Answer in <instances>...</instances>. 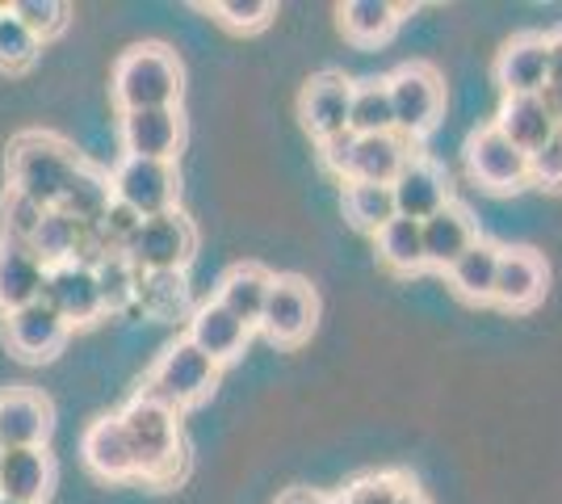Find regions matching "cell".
I'll list each match as a JSON object with an SVG mask.
<instances>
[{
  "label": "cell",
  "mask_w": 562,
  "mask_h": 504,
  "mask_svg": "<svg viewBox=\"0 0 562 504\" xmlns=\"http://www.w3.org/2000/svg\"><path fill=\"white\" fill-rule=\"evenodd\" d=\"M273 287V273L257 261H239L227 269V278L218 282V299L227 312L244 324V328H260V315H265V299Z\"/></svg>",
  "instance_id": "cell-23"
},
{
  "label": "cell",
  "mask_w": 562,
  "mask_h": 504,
  "mask_svg": "<svg viewBox=\"0 0 562 504\" xmlns=\"http://www.w3.org/2000/svg\"><path fill=\"white\" fill-rule=\"evenodd\" d=\"M424 236V269H449L467 253L470 244L479 240V227L462 202H446L437 215H428L420 223Z\"/></svg>",
  "instance_id": "cell-18"
},
{
  "label": "cell",
  "mask_w": 562,
  "mask_h": 504,
  "mask_svg": "<svg viewBox=\"0 0 562 504\" xmlns=\"http://www.w3.org/2000/svg\"><path fill=\"white\" fill-rule=\"evenodd\" d=\"M248 336H252V328H244V324H239L223 303H214V299L202 303V307H193V315H189L186 340L198 354H206L214 366H227V361L239 358L244 345H248Z\"/></svg>",
  "instance_id": "cell-17"
},
{
  "label": "cell",
  "mask_w": 562,
  "mask_h": 504,
  "mask_svg": "<svg viewBox=\"0 0 562 504\" xmlns=\"http://www.w3.org/2000/svg\"><path fill=\"white\" fill-rule=\"evenodd\" d=\"M398 504H432V501H428V496H424L420 488H416V483H412V488H407V492H403V501H398Z\"/></svg>",
  "instance_id": "cell-44"
},
{
  "label": "cell",
  "mask_w": 562,
  "mask_h": 504,
  "mask_svg": "<svg viewBox=\"0 0 562 504\" xmlns=\"http://www.w3.org/2000/svg\"><path fill=\"white\" fill-rule=\"evenodd\" d=\"M50 483H55V462H50L47 446L4 450L0 455V501L47 504Z\"/></svg>",
  "instance_id": "cell-19"
},
{
  "label": "cell",
  "mask_w": 562,
  "mask_h": 504,
  "mask_svg": "<svg viewBox=\"0 0 562 504\" xmlns=\"http://www.w3.org/2000/svg\"><path fill=\"white\" fill-rule=\"evenodd\" d=\"M407 488H412V480H403L395 471H374V475L352 480L349 488L340 492V501L345 504H398Z\"/></svg>",
  "instance_id": "cell-38"
},
{
  "label": "cell",
  "mask_w": 562,
  "mask_h": 504,
  "mask_svg": "<svg viewBox=\"0 0 562 504\" xmlns=\"http://www.w3.org/2000/svg\"><path fill=\"white\" fill-rule=\"evenodd\" d=\"M395 193L391 186H361V181H345V219L357 232L378 236L391 219H395Z\"/></svg>",
  "instance_id": "cell-34"
},
{
  "label": "cell",
  "mask_w": 562,
  "mask_h": 504,
  "mask_svg": "<svg viewBox=\"0 0 562 504\" xmlns=\"http://www.w3.org/2000/svg\"><path fill=\"white\" fill-rule=\"evenodd\" d=\"M374 240H378V257H382L386 269H395V273H420L424 269V236L416 219L395 215Z\"/></svg>",
  "instance_id": "cell-33"
},
{
  "label": "cell",
  "mask_w": 562,
  "mask_h": 504,
  "mask_svg": "<svg viewBox=\"0 0 562 504\" xmlns=\"http://www.w3.org/2000/svg\"><path fill=\"white\" fill-rule=\"evenodd\" d=\"M114 202V190H110V172H101L97 165L89 160H80V168L71 172L68 190L59 198V206L55 211H64L68 219H76L85 232L97 227V219L105 215V206Z\"/></svg>",
  "instance_id": "cell-28"
},
{
  "label": "cell",
  "mask_w": 562,
  "mask_h": 504,
  "mask_svg": "<svg viewBox=\"0 0 562 504\" xmlns=\"http://www.w3.org/2000/svg\"><path fill=\"white\" fill-rule=\"evenodd\" d=\"M278 504H324V496L311 492V488H290L285 496H278Z\"/></svg>",
  "instance_id": "cell-43"
},
{
  "label": "cell",
  "mask_w": 562,
  "mask_h": 504,
  "mask_svg": "<svg viewBox=\"0 0 562 504\" xmlns=\"http://www.w3.org/2000/svg\"><path fill=\"white\" fill-rule=\"evenodd\" d=\"M386 93H391V114H395L398 139H424L446 110V85L428 64H403L395 76H386Z\"/></svg>",
  "instance_id": "cell-5"
},
{
  "label": "cell",
  "mask_w": 562,
  "mask_h": 504,
  "mask_svg": "<svg viewBox=\"0 0 562 504\" xmlns=\"http://www.w3.org/2000/svg\"><path fill=\"white\" fill-rule=\"evenodd\" d=\"M93 265L97 294H101V312H131L135 307V287H139V269L122 253H101Z\"/></svg>",
  "instance_id": "cell-31"
},
{
  "label": "cell",
  "mask_w": 562,
  "mask_h": 504,
  "mask_svg": "<svg viewBox=\"0 0 562 504\" xmlns=\"http://www.w3.org/2000/svg\"><path fill=\"white\" fill-rule=\"evenodd\" d=\"M186 76L177 55L160 43H143L131 47L114 64V101L122 105V114L131 110H168L181 101Z\"/></svg>",
  "instance_id": "cell-3"
},
{
  "label": "cell",
  "mask_w": 562,
  "mask_h": 504,
  "mask_svg": "<svg viewBox=\"0 0 562 504\" xmlns=\"http://www.w3.org/2000/svg\"><path fill=\"white\" fill-rule=\"evenodd\" d=\"M68 333L71 328L50 312L43 299L4 315V340L22 361H50L68 345Z\"/></svg>",
  "instance_id": "cell-12"
},
{
  "label": "cell",
  "mask_w": 562,
  "mask_h": 504,
  "mask_svg": "<svg viewBox=\"0 0 562 504\" xmlns=\"http://www.w3.org/2000/svg\"><path fill=\"white\" fill-rule=\"evenodd\" d=\"M352 144H357V135H349V131H340V135L324 139V144H319V160H324V168L336 172V177H349Z\"/></svg>",
  "instance_id": "cell-41"
},
{
  "label": "cell",
  "mask_w": 562,
  "mask_h": 504,
  "mask_svg": "<svg viewBox=\"0 0 562 504\" xmlns=\"http://www.w3.org/2000/svg\"><path fill=\"white\" fill-rule=\"evenodd\" d=\"M529 181L541 190H562V126L529 156Z\"/></svg>",
  "instance_id": "cell-40"
},
{
  "label": "cell",
  "mask_w": 562,
  "mask_h": 504,
  "mask_svg": "<svg viewBox=\"0 0 562 504\" xmlns=\"http://www.w3.org/2000/svg\"><path fill=\"white\" fill-rule=\"evenodd\" d=\"M214 383H218V366H214L206 354H198L186 336H181V340L168 345L165 354H160V361L151 366V374H147V383H143V395H151V400L168 404L172 412H181V408L202 404L214 391Z\"/></svg>",
  "instance_id": "cell-4"
},
{
  "label": "cell",
  "mask_w": 562,
  "mask_h": 504,
  "mask_svg": "<svg viewBox=\"0 0 562 504\" xmlns=\"http://www.w3.org/2000/svg\"><path fill=\"white\" fill-rule=\"evenodd\" d=\"M76 168H80V152L50 131H22L9 144V190L38 202L43 211L59 206Z\"/></svg>",
  "instance_id": "cell-2"
},
{
  "label": "cell",
  "mask_w": 562,
  "mask_h": 504,
  "mask_svg": "<svg viewBox=\"0 0 562 504\" xmlns=\"http://www.w3.org/2000/svg\"><path fill=\"white\" fill-rule=\"evenodd\" d=\"M0 455H4V450H0Z\"/></svg>",
  "instance_id": "cell-46"
},
{
  "label": "cell",
  "mask_w": 562,
  "mask_h": 504,
  "mask_svg": "<svg viewBox=\"0 0 562 504\" xmlns=\"http://www.w3.org/2000/svg\"><path fill=\"white\" fill-rule=\"evenodd\" d=\"M9 9H13V18H18L38 43L59 38L71 22V4H64V0H18V4H9Z\"/></svg>",
  "instance_id": "cell-37"
},
{
  "label": "cell",
  "mask_w": 562,
  "mask_h": 504,
  "mask_svg": "<svg viewBox=\"0 0 562 504\" xmlns=\"http://www.w3.org/2000/svg\"><path fill=\"white\" fill-rule=\"evenodd\" d=\"M181 412H172L168 404L151 400V395H131V404L117 412L131 455H135V475L156 488H172L186 475L189 455L181 441Z\"/></svg>",
  "instance_id": "cell-1"
},
{
  "label": "cell",
  "mask_w": 562,
  "mask_h": 504,
  "mask_svg": "<svg viewBox=\"0 0 562 504\" xmlns=\"http://www.w3.org/2000/svg\"><path fill=\"white\" fill-rule=\"evenodd\" d=\"M50 437V404L38 391H0V450H30Z\"/></svg>",
  "instance_id": "cell-16"
},
{
  "label": "cell",
  "mask_w": 562,
  "mask_h": 504,
  "mask_svg": "<svg viewBox=\"0 0 562 504\" xmlns=\"http://www.w3.org/2000/svg\"><path fill=\"white\" fill-rule=\"evenodd\" d=\"M80 455L89 462L97 480H135V455H131V441H126V429L114 416H97L93 425L85 429V441H80Z\"/></svg>",
  "instance_id": "cell-21"
},
{
  "label": "cell",
  "mask_w": 562,
  "mask_h": 504,
  "mask_svg": "<svg viewBox=\"0 0 562 504\" xmlns=\"http://www.w3.org/2000/svg\"><path fill=\"white\" fill-rule=\"evenodd\" d=\"M492 126L516 147V152H525V156H533V152L554 135V122L541 110L538 97H504L499 119H495Z\"/></svg>",
  "instance_id": "cell-26"
},
{
  "label": "cell",
  "mask_w": 562,
  "mask_h": 504,
  "mask_svg": "<svg viewBox=\"0 0 562 504\" xmlns=\"http://www.w3.org/2000/svg\"><path fill=\"white\" fill-rule=\"evenodd\" d=\"M395 211L403 219H416L424 223L428 215H437L446 202H453V193H449V177L446 168L437 165V160H428V156H412L403 172L395 177Z\"/></svg>",
  "instance_id": "cell-14"
},
{
  "label": "cell",
  "mask_w": 562,
  "mask_h": 504,
  "mask_svg": "<svg viewBox=\"0 0 562 504\" xmlns=\"http://www.w3.org/2000/svg\"><path fill=\"white\" fill-rule=\"evenodd\" d=\"M319 320V294L306 278H273L269 299H265V315H260V333L269 336L273 345H303L311 328Z\"/></svg>",
  "instance_id": "cell-7"
},
{
  "label": "cell",
  "mask_w": 562,
  "mask_h": 504,
  "mask_svg": "<svg viewBox=\"0 0 562 504\" xmlns=\"http://www.w3.org/2000/svg\"><path fill=\"white\" fill-rule=\"evenodd\" d=\"M546 51H550V68H546V85L562 89V25L554 34H546Z\"/></svg>",
  "instance_id": "cell-42"
},
{
  "label": "cell",
  "mask_w": 562,
  "mask_h": 504,
  "mask_svg": "<svg viewBox=\"0 0 562 504\" xmlns=\"http://www.w3.org/2000/svg\"><path fill=\"white\" fill-rule=\"evenodd\" d=\"M135 307L156 324H177L193 315V294H189L186 273L177 269H160V273H139L135 287Z\"/></svg>",
  "instance_id": "cell-24"
},
{
  "label": "cell",
  "mask_w": 562,
  "mask_h": 504,
  "mask_svg": "<svg viewBox=\"0 0 562 504\" xmlns=\"http://www.w3.org/2000/svg\"><path fill=\"white\" fill-rule=\"evenodd\" d=\"M349 105H352V80L340 72H319L306 80L299 97V119L303 126L324 144L331 135L349 131Z\"/></svg>",
  "instance_id": "cell-13"
},
{
  "label": "cell",
  "mask_w": 562,
  "mask_h": 504,
  "mask_svg": "<svg viewBox=\"0 0 562 504\" xmlns=\"http://www.w3.org/2000/svg\"><path fill=\"white\" fill-rule=\"evenodd\" d=\"M499 253L504 248H495L492 240H474L458 257V261L449 265V287L458 290L467 303H492L495 294V269H499Z\"/></svg>",
  "instance_id": "cell-30"
},
{
  "label": "cell",
  "mask_w": 562,
  "mask_h": 504,
  "mask_svg": "<svg viewBox=\"0 0 562 504\" xmlns=\"http://www.w3.org/2000/svg\"><path fill=\"white\" fill-rule=\"evenodd\" d=\"M211 13L227 25V30L257 34V30H265V25L273 22L278 9H273L269 0H218V4H211Z\"/></svg>",
  "instance_id": "cell-39"
},
{
  "label": "cell",
  "mask_w": 562,
  "mask_h": 504,
  "mask_svg": "<svg viewBox=\"0 0 562 504\" xmlns=\"http://www.w3.org/2000/svg\"><path fill=\"white\" fill-rule=\"evenodd\" d=\"M43 303L59 315L68 328L93 324L101 315V294H97V278L89 261L50 265L43 278Z\"/></svg>",
  "instance_id": "cell-10"
},
{
  "label": "cell",
  "mask_w": 562,
  "mask_h": 504,
  "mask_svg": "<svg viewBox=\"0 0 562 504\" xmlns=\"http://www.w3.org/2000/svg\"><path fill=\"white\" fill-rule=\"evenodd\" d=\"M0 504H18V501H0Z\"/></svg>",
  "instance_id": "cell-45"
},
{
  "label": "cell",
  "mask_w": 562,
  "mask_h": 504,
  "mask_svg": "<svg viewBox=\"0 0 562 504\" xmlns=\"http://www.w3.org/2000/svg\"><path fill=\"white\" fill-rule=\"evenodd\" d=\"M85 248H89V232L68 219L64 211H43L38 227H34V240H30V253L47 265H68V261H85Z\"/></svg>",
  "instance_id": "cell-27"
},
{
  "label": "cell",
  "mask_w": 562,
  "mask_h": 504,
  "mask_svg": "<svg viewBox=\"0 0 562 504\" xmlns=\"http://www.w3.org/2000/svg\"><path fill=\"white\" fill-rule=\"evenodd\" d=\"M336 13H340L345 38L357 43V47H378V43H386L398 30V22H403V4H391V0H349V4H340Z\"/></svg>",
  "instance_id": "cell-29"
},
{
  "label": "cell",
  "mask_w": 562,
  "mask_h": 504,
  "mask_svg": "<svg viewBox=\"0 0 562 504\" xmlns=\"http://www.w3.org/2000/svg\"><path fill=\"white\" fill-rule=\"evenodd\" d=\"M38 219H43V206H38V202L4 190V198H0V244H4V248H30Z\"/></svg>",
  "instance_id": "cell-35"
},
{
  "label": "cell",
  "mask_w": 562,
  "mask_h": 504,
  "mask_svg": "<svg viewBox=\"0 0 562 504\" xmlns=\"http://www.w3.org/2000/svg\"><path fill=\"white\" fill-rule=\"evenodd\" d=\"M546 68H550V51H546V34H516L513 43H504L499 59H495V85L504 97H538L546 85Z\"/></svg>",
  "instance_id": "cell-15"
},
{
  "label": "cell",
  "mask_w": 562,
  "mask_h": 504,
  "mask_svg": "<svg viewBox=\"0 0 562 504\" xmlns=\"http://www.w3.org/2000/svg\"><path fill=\"white\" fill-rule=\"evenodd\" d=\"M110 190H114V202L131 206L139 219L165 215V211H177V168L122 156L110 177Z\"/></svg>",
  "instance_id": "cell-8"
},
{
  "label": "cell",
  "mask_w": 562,
  "mask_h": 504,
  "mask_svg": "<svg viewBox=\"0 0 562 504\" xmlns=\"http://www.w3.org/2000/svg\"><path fill=\"white\" fill-rule=\"evenodd\" d=\"M416 152L398 135H366L352 144L349 177L345 181H361V186H395V177Z\"/></svg>",
  "instance_id": "cell-22"
},
{
  "label": "cell",
  "mask_w": 562,
  "mask_h": 504,
  "mask_svg": "<svg viewBox=\"0 0 562 504\" xmlns=\"http://www.w3.org/2000/svg\"><path fill=\"white\" fill-rule=\"evenodd\" d=\"M349 135H357V139H366V135H395V114H391V93H386V80H366V85H352Z\"/></svg>",
  "instance_id": "cell-32"
},
{
  "label": "cell",
  "mask_w": 562,
  "mask_h": 504,
  "mask_svg": "<svg viewBox=\"0 0 562 504\" xmlns=\"http://www.w3.org/2000/svg\"><path fill=\"white\" fill-rule=\"evenodd\" d=\"M467 165H470V172H474V181L495 193H508V190L529 186V156L516 152V147L495 131L492 122L479 126V131L467 139Z\"/></svg>",
  "instance_id": "cell-9"
},
{
  "label": "cell",
  "mask_w": 562,
  "mask_h": 504,
  "mask_svg": "<svg viewBox=\"0 0 562 504\" xmlns=\"http://www.w3.org/2000/svg\"><path fill=\"white\" fill-rule=\"evenodd\" d=\"M546 294V261L533 248H513L499 253V269H495V294L492 303H499L504 312H525Z\"/></svg>",
  "instance_id": "cell-20"
},
{
  "label": "cell",
  "mask_w": 562,
  "mask_h": 504,
  "mask_svg": "<svg viewBox=\"0 0 562 504\" xmlns=\"http://www.w3.org/2000/svg\"><path fill=\"white\" fill-rule=\"evenodd\" d=\"M186 139V119L177 105L168 110H131L122 114V152L135 160H160L172 165Z\"/></svg>",
  "instance_id": "cell-11"
},
{
  "label": "cell",
  "mask_w": 562,
  "mask_h": 504,
  "mask_svg": "<svg viewBox=\"0 0 562 504\" xmlns=\"http://www.w3.org/2000/svg\"><path fill=\"white\" fill-rule=\"evenodd\" d=\"M193 253H198V227L181 211H165V215L143 219L135 240L126 244V257H131V265L139 273H160V269L186 273Z\"/></svg>",
  "instance_id": "cell-6"
},
{
  "label": "cell",
  "mask_w": 562,
  "mask_h": 504,
  "mask_svg": "<svg viewBox=\"0 0 562 504\" xmlns=\"http://www.w3.org/2000/svg\"><path fill=\"white\" fill-rule=\"evenodd\" d=\"M43 278L47 265L38 261L30 248H4L0 244V312H18L25 303L43 299Z\"/></svg>",
  "instance_id": "cell-25"
},
{
  "label": "cell",
  "mask_w": 562,
  "mask_h": 504,
  "mask_svg": "<svg viewBox=\"0 0 562 504\" xmlns=\"http://www.w3.org/2000/svg\"><path fill=\"white\" fill-rule=\"evenodd\" d=\"M38 38L25 30L9 4H0V72H25L38 59Z\"/></svg>",
  "instance_id": "cell-36"
}]
</instances>
